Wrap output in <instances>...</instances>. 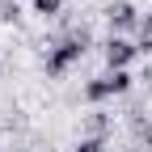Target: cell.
I'll return each mask as SVG.
<instances>
[{
  "instance_id": "1",
  "label": "cell",
  "mask_w": 152,
  "mask_h": 152,
  "mask_svg": "<svg viewBox=\"0 0 152 152\" xmlns=\"http://www.w3.org/2000/svg\"><path fill=\"white\" fill-rule=\"evenodd\" d=\"M89 42H93V38H89V30L80 26V30H68L64 38H59V42H55V47H47V59H42V72L51 76V80H59V76H68L76 64H80L85 59V51H89Z\"/></svg>"
},
{
  "instance_id": "2",
  "label": "cell",
  "mask_w": 152,
  "mask_h": 152,
  "mask_svg": "<svg viewBox=\"0 0 152 152\" xmlns=\"http://www.w3.org/2000/svg\"><path fill=\"white\" fill-rule=\"evenodd\" d=\"M131 85H135L131 72H102L85 85V102L97 106V102H110V97H123V93H131Z\"/></svg>"
},
{
  "instance_id": "3",
  "label": "cell",
  "mask_w": 152,
  "mask_h": 152,
  "mask_svg": "<svg viewBox=\"0 0 152 152\" xmlns=\"http://www.w3.org/2000/svg\"><path fill=\"white\" fill-rule=\"evenodd\" d=\"M102 17H106V26H110V34H118V38H131L140 30V9L131 4V0H110V4L102 9Z\"/></svg>"
},
{
  "instance_id": "4",
  "label": "cell",
  "mask_w": 152,
  "mask_h": 152,
  "mask_svg": "<svg viewBox=\"0 0 152 152\" xmlns=\"http://www.w3.org/2000/svg\"><path fill=\"white\" fill-rule=\"evenodd\" d=\"M135 38H118V34H110L106 42H102V59H106V72H127L131 64H135Z\"/></svg>"
},
{
  "instance_id": "5",
  "label": "cell",
  "mask_w": 152,
  "mask_h": 152,
  "mask_svg": "<svg viewBox=\"0 0 152 152\" xmlns=\"http://www.w3.org/2000/svg\"><path fill=\"white\" fill-rule=\"evenodd\" d=\"M110 131H114V118H110V114H102V110L85 114V135H93V140H110Z\"/></svg>"
},
{
  "instance_id": "6",
  "label": "cell",
  "mask_w": 152,
  "mask_h": 152,
  "mask_svg": "<svg viewBox=\"0 0 152 152\" xmlns=\"http://www.w3.org/2000/svg\"><path fill=\"white\" fill-rule=\"evenodd\" d=\"M135 47H140V55H152V9L140 17V30H135Z\"/></svg>"
},
{
  "instance_id": "7",
  "label": "cell",
  "mask_w": 152,
  "mask_h": 152,
  "mask_svg": "<svg viewBox=\"0 0 152 152\" xmlns=\"http://www.w3.org/2000/svg\"><path fill=\"white\" fill-rule=\"evenodd\" d=\"M30 9L42 17V21H51V17H59V13H64V0H30Z\"/></svg>"
},
{
  "instance_id": "8",
  "label": "cell",
  "mask_w": 152,
  "mask_h": 152,
  "mask_svg": "<svg viewBox=\"0 0 152 152\" xmlns=\"http://www.w3.org/2000/svg\"><path fill=\"white\" fill-rule=\"evenodd\" d=\"M72 152H110V140H93V135H80Z\"/></svg>"
},
{
  "instance_id": "9",
  "label": "cell",
  "mask_w": 152,
  "mask_h": 152,
  "mask_svg": "<svg viewBox=\"0 0 152 152\" xmlns=\"http://www.w3.org/2000/svg\"><path fill=\"white\" fill-rule=\"evenodd\" d=\"M17 17H21V4L17 0H0V26H17Z\"/></svg>"
}]
</instances>
